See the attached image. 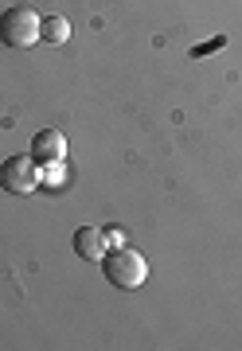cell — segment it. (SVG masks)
Returning <instances> with one entry per match:
<instances>
[{
  "instance_id": "obj_1",
  "label": "cell",
  "mask_w": 242,
  "mask_h": 351,
  "mask_svg": "<svg viewBox=\"0 0 242 351\" xmlns=\"http://www.w3.org/2000/svg\"><path fill=\"white\" fill-rule=\"evenodd\" d=\"M102 277L114 289H141L149 281V262H145L141 250H133V246L121 242V246L102 254Z\"/></svg>"
},
{
  "instance_id": "obj_2",
  "label": "cell",
  "mask_w": 242,
  "mask_h": 351,
  "mask_svg": "<svg viewBox=\"0 0 242 351\" xmlns=\"http://www.w3.org/2000/svg\"><path fill=\"white\" fill-rule=\"evenodd\" d=\"M39 20L27 4H16V8H4L0 12V43L4 47H32L39 39Z\"/></svg>"
},
{
  "instance_id": "obj_3",
  "label": "cell",
  "mask_w": 242,
  "mask_h": 351,
  "mask_svg": "<svg viewBox=\"0 0 242 351\" xmlns=\"http://www.w3.org/2000/svg\"><path fill=\"white\" fill-rule=\"evenodd\" d=\"M0 188L12 191V195H32L39 188V164L27 152H16L0 164Z\"/></svg>"
},
{
  "instance_id": "obj_4",
  "label": "cell",
  "mask_w": 242,
  "mask_h": 351,
  "mask_svg": "<svg viewBox=\"0 0 242 351\" xmlns=\"http://www.w3.org/2000/svg\"><path fill=\"white\" fill-rule=\"evenodd\" d=\"M39 168H51V164H63L66 160V137L59 129H39L32 137V152H27Z\"/></svg>"
},
{
  "instance_id": "obj_5",
  "label": "cell",
  "mask_w": 242,
  "mask_h": 351,
  "mask_svg": "<svg viewBox=\"0 0 242 351\" xmlns=\"http://www.w3.org/2000/svg\"><path fill=\"white\" fill-rule=\"evenodd\" d=\"M106 250H110V246H106L102 230H94V226H78L75 230V254L82 262H102Z\"/></svg>"
},
{
  "instance_id": "obj_6",
  "label": "cell",
  "mask_w": 242,
  "mask_h": 351,
  "mask_svg": "<svg viewBox=\"0 0 242 351\" xmlns=\"http://www.w3.org/2000/svg\"><path fill=\"white\" fill-rule=\"evenodd\" d=\"M39 39H47V43H66V39H71V24H66L63 16H47V20L39 24Z\"/></svg>"
},
{
  "instance_id": "obj_7",
  "label": "cell",
  "mask_w": 242,
  "mask_h": 351,
  "mask_svg": "<svg viewBox=\"0 0 242 351\" xmlns=\"http://www.w3.org/2000/svg\"><path fill=\"white\" fill-rule=\"evenodd\" d=\"M219 47H227V39H223V36H219V39H211V43H204V47H195L191 55L199 59V55H207V51H219Z\"/></svg>"
},
{
  "instance_id": "obj_8",
  "label": "cell",
  "mask_w": 242,
  "mask_h": 351,
  "mask_svg": "<svg viewBox=\"0 0 242 351\" xmlns=\"http://www.w3.org/2000/svg\"><path fill=\"white\" fill-rule=\"evenodd\" d=\"M106 242H114V246H121L125 239H121V230H106Z\"/></svg>"
}]
</instances>
